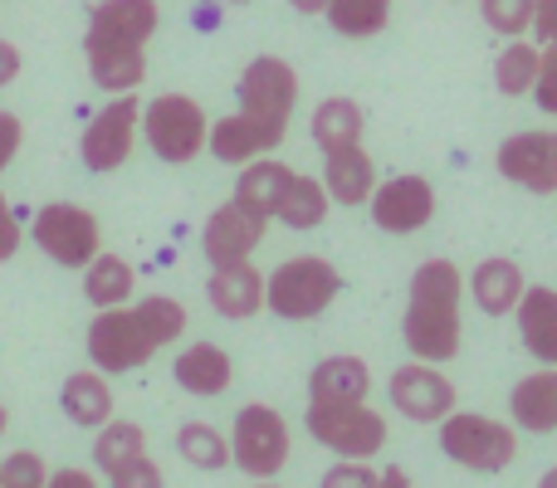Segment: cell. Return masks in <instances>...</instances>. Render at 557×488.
<instances>
[{
    "mask_svg": "<svg viewBox=\"0 0 557 488\" xmlns=\"http://www.w3.org/2000/svg\"><path fill=\"white\" fill-rule=\"evenodd\" d=\"M182 333H186V308L166 293H152L143 303H123V308H98V317L88 323V362L113 376L137 372Z\"/></svg>",
    "mask_w": 557,
    "mask_h": 488,
    "instance_id": "6da1fadb",
    "label": "cell"
},
{
    "mask_svg": "<svg viewBox=\"0 0 557 488\" xmlns=\"http://www.w3.org/2000/svg\"><path fill=\"white\" fill-rule=\"evenodd\" d=\"M460 303H465V274L450 259H425L411 274L406 288V317H401V337L406 352L416 362H455L465 342V323H460Z\"/></svg>",
    "mask_w": 557,
    "mask_h": 488,
    "instance_id": "7a4b0ae2",
    "label": "cell"
},
{
    "mask_svg": "<svg viewBox=\"0 0 557 488\" xmlns=\"http://www.w3.org/2000/svg\"><path fill=\"white\" fill-rule=\"evenodd\" d=\"M337 293H343V274L323 254L284 259L264 278V308L274 317H284V323H313V317H323L333 308Z\"/></svg>",
    "mask_w": 557,
    "mask_h": 488,
    "instance_id": "3957f363",
    "label": "cell"
},
{
    "mask_svg": "<svg viewBox=\"0 0 557 488\" xmlns=\"http://www.w3.org/2000/svg\"><path fill=\"white\" fill-rule=\"evenodd\" d=\"M441 450L470 474H504L519 460V425L494 421V415L450 411L441 421Z\"/></svg>",
    "mask_w": 557,
    "mask_h": 488,
    "instance_id": "277c9868",
    "label": "cell"
},
{
    "mask_svg": "<svg viewBox=\"0 0 557 488\" xmlns=\"http://www.w3.org/2000/svg\"><path fill=\"white\" fill-rule=\"evenodd\" d=\"M308 435L337 460H372L386 450V415L367 401H308Z\"/></svg>",
    "mask_w": 557,
    "mask_h": 488,
    "instance_id": "5b68a950",
    "label": "cell"
},
{
    "mask_svg": "<svg viewBox=\"0 0 557 488\" xmlns=\"http://www.w3.org/2000/svg\"><path fill=\"white\" fill-rule=\"evenodd\" d=\"M143 137L162 162L186 166L206 152V137H211V117L196 98L186 93H162L143 108Z\"/></svg>",
    "mask_w": 557,
    "mask_h": 488,
    "instance_id": "8992f818",
    "label": "cell"
},
{
    "mask_svg": "<svg viewBox=\"0 0 557 488\" xmlns=\"http://www.w3.org/2000/svg\"><path fill=\"white\" fill-rule=\"evenodd\" d=\"M235 98H240V108L235 113H245L250 123L270 127L274 137H288V117H294V103H298V74L288 59L278 54H260L245 64L240 84H235Z\"/></svg>",
    "mask_w": 557,
    "mask_h": 488,
    "instance_id": "52a82bcc",
    "label": "cell"
},
{
    "mask_svg": "<svg viewBox=\"0 0 557 488\" xmlns=\"http://www.w3.org/2000/svg\"><path fill=\"white\" fill-rule=\"evenodd\" d=\"M288 450H294V445H288V425L274 405L255 401L235 415V425H231V464L235 470H245L250 479H274V474L288 464Z\"/></svg>",
    "mask_w": 557,
    "mask_h": 488,
    "instance_id": "ba28073f",
    "label": "cell"
},
{
    "mask_svg": "<svg viewBox=\"0 0 557 488\" xmlns=\"http://www.w3.org/2000/svg\"><path fill=\"white\" fill-rule=\"evenodd\" d=\"M35 245L45 249L54 264L88 268L94 254H103V230H98L94 211L74 201H49L35 211Z\"/></svg>",
    "mask_w": 557,
    "mask_h": 488,
    "instance_id": "9c48e42d",
    "label": "cell"
},
{
    "mask_svg": "<svg viewBox=\"0 0 557 488\" xmlns=\"http://www.w3.org/2000/svg\"><path fill=\"white\" fill-rule=\"evenodd\" d=\"M157 25H162L157 0H98L88 15L84 54H147Z\"/></svg>",
    "mask_w": 557,
    "mask_h": 488,
    "instance_id": "30bf717a",
    "label": "cell"
},
{
    "mask_svg": "<svg viewBox=\"0 0 557 488\" xmlns=\"http://www.w3.org/2000/svg\"><path fill=\"white\" fill-rule=\"evenodd\" d=\"M137 127H143V103H137L133 93H113V103L98 108L94 123L78 137V157H84L88 172H98V176L117 172V166L133 157Z\"/></svg>",
    "mask_w": 557,
    "mask_h": 488,
    "instance_id": "8fae6325",
    "label": "cell"
},
{
    "mask_svg": "<svg viewBox=\"0 0 557 488\" xmlns=\"http://www.w3.org/2000/svg\"><path fill=\"white\" fill-rule=\"evenodd\" d=\"M264 235H270V215L231 196V201H225L221 211H211V221H206L201 249H206V259H211V268H231V264H245V259L260 249Z\"/></svg>",
    "mask_w": 557,
    "mask_h": 488,
    "instance_id": "7c38bea8",
    "label": "cell"
},
{
    "mask_svg": "<svg viewBox=\"0 0 557 488\" xmlns=\"http://www.w3.org/2000/svg\"><path fill=\"white\" fill-rule=\"evenodd\" d=\"M367 211H372L376 230L416 235V230H425V225L435 221V186L425 182V176H416V172L392 176V182H376Z\"/></svg>",
    "mask_w": 557,
    "mask_h": 488,
    "instance_id": "4fadbf2b",
    "label": "cell"
},
{
    "mask_svg": "<svg viewBox=\"0 0 557 488\" xmlns=\"http://www.w3.org/2000/svg\"><path fill=\"white\" fill-rule=\"evenodd\" d=\"M386 396H392V411H401L406 421H416V425H441L445 415L455 411L450 376H441L431 362H416V356L401 372H392Z\"/></svg>",
    "mask_w": 557,
    "mask_h": 488,
    "instance_id": "5bb4252c",
    "label": "cell"
},
{
    "mask_svg": "<svg viewBox=\"0 0 557 488\" xmlns=\"http://www.w3.org/2000/svg\"><path fill=\"white\" fill-rule=\"evenodd\" d=\"M499 176L533 196L557 191V133H513L499 142Z\"/></svg>",
    "mask_w": 557,
    "mask_h": 488,
    "instance_id": "9a60e30c",
    "label": "cell"
},
{
    "mask_svg": "<svg viewBox=\"0 0 557 488\" xmlns=\"http://www.w3.org/2000/svg\"><path fill=\"white\" fill-rule=\"evenodd\" d=\"M513 317H519L523 352H529L533 362H543V366H557V288H548V284L523 288Z\"/></svg>",
    "mask_w": 557,
    "mask_h": 488,
    "instance_id": "2e32d148",
    "label": "cell"
},
{
    "mask_svg": "<svg viewBox=\"0 0 557 488\" xmlns=\"http://www.w3.org/2000/svg\"><path fill=\"white\" fill-rule=\"evenodd\" d=\"M523 268L513 264V259L494 254V259H480L470 274V284H465V293L474 298V308H480L484 317H509L513 308H519L523 298Z\"/></svg>",
    "mask_w": 557,
    "mask_h": 488,
    "instance_id": "e0dca14e",
    "label": "cell"
},
{
    "mask_svg": "<svg viewBox=\"0 0 557 488\" xmlns=\"http://www.w3.org/2000/svg\"><path fill=\"white\" fill-rule=\"evenodd\" d=\"M206 298H211V308L221 317H231V323H245V317H255L264 308V274L245 259V264H231V268H215L211 284H206Z\"/></svg>",
    "mask_w": 557,
    "mask_h": 488,
    "instance_id": "ac0fdd59",
    "label": "cell"
},
{
    "mask_svg": "<svg viewBox=\"0 0 557 488\" xmlns=\"http://www.w3.org/2000/svg\"><path fill=\"white\" fill-rule=\"evenodd\" d=\"M172 376H176V386H182V391H191V396H225V391H231V381H235V362H231V352H225V347L191 342L186 352H176Z\"/></svg>",
    "mask_w": 557,
    "mask_h": 488,
    "instance_id": "d6986e66",
    "label": "cell"
},
{
    "mask_svg": "<svg viewBox=\"0 0 557 488\" xmlns=\"http://www.w3.org/2000/svg\"><path fill=\"white\" fill-rule=\"evenodd\" d=\"M278 142H284V137H274L270 127L250 123L245 113H231V117H221V123H211V137H206L211 157H215V162H225V166L260 162V157H270Z\"/></svg>",
    "mask_w": 557,
    "mask_h": 488,
    "instance_id": "ffe728a7",
    "label": "cell"
},
{
    "mask_svg": "<svg viewBox=\"0 0 557 488\" xmlns=\"http://www.w3.org/2000/svg\"><path fill=\"white\" fill-rule=\"evenodd\" d=\"M323 191L337 205H367L376 191V162L362 147H343V152L323 157Z\"/></svg>",
    "mask_w": 557,
    "mask_h": 488,
    "instance_id": "44dd1931",
    "label": "cell"
},
{
    "mask_svg": "<svg viewBox=\"0 0 557 488\" xmlns=\"http://www.w3.org/2000/svg\"><path fill=\"white\" fill-rule=\"evenodd\" d=\"M372 396V366L362 356H323L308 372V401H367Z\"/></svg>",
    "mask_w": 557,
    "mask_h": 488,
    "instance_id": "7402d4cb",
    "label": "cell"
},
{
    "mask_svg": "<svg viewBox=\"0 0 557 488\" xmlns=\"http://www.w3.org/2000/svg\"><path fill=\"white\" fill-rule=\"evenodd\" d=\"M509 411L523 435H553L557 430V366L553 372L523 376L509 391Z\"/></svg>",
    "mask_w": 557,
    "mask_h": 488,
    "instance_id": "603a6c76",
    "label": "cell"
},
{
    "mask_svg": "<svg viewBox=\"0 0 557 488\" xmlns=\"http://www.w3.org/2000/svg\"><path fill=\"white\" fill-rule=\"evenodd\" d=\"M59 405H64V415L78 425V430H98V425L113 421V391H108L103 372H74L64 381V391H59Z\"/></svg>",
    "mask_w": 557,
    "mask_h": 488,
    "instance_id": "cb8c5ba5",
    "label": "cell"
},
{
    "mask_svg": "<svg viewBox=\"0 0 557 488\" xmlns=\"http://www.w3.org/2000/svg\"><path fill=\"white\" fill-rule=\"evenodd\" d=\"M308 133H313L318 152L327 157V152H343V147H362L367 117H362V108H357L352 98H323V103L313 108Z\"/></svg>",
    "mask_w": 557,
    "mask_h": 488,
    "instance_id": "d4e9b609",
    "label": "cell"
},
{
    "mask_svg": "<svg viewBox=\"0 0 557 488\" xmlns=\"http://www.w3.org/2000/svg\"><path fill=\"white\" fill-rule=\"evenodd\" d=\"M288 182H294V166L274 162V157H260V162H245L240 176H235V201L255 205V211H264L274 221L278 201H284Z\"/></svg>",
    "mask_w": 557,
    "mask_h": 488,
    "instance_id": "484cf974",
    "label": "cell"
},
{
    "mask_svg": "<svg viewBox=\"0 0 557 488\" xmlns=\"http://www.w3.org/2000/svg\"><path fill=\"white\" fill-rule=\"evenodd\" d=\"M137 288V274L127 259L117 254H94V264L84 268V298L94 308H123Z\"/></svg>",
    "mask_w": 557,
    "mask_h": 488,
    "instance_id": "4316f807",
    "label": "cell"
},
{
    "mask_svg": "<svg viewBox=\"0 0 557 488\" xmlns=\"http://www.w3.org/2000/svg\"><path fill=\"white\" fill-rule=\"evenodd\" d=\"M274 221H284L288 230H318V225L327 221L323 182H318V176H298L294 172V182H288V191H284V201H278Z\"/></svg>",
    "mask_w": 557,
    "mask_h": 488,
    "instance_id": "83f0119b",
    "label": "cell"
},
{
    "mask_svg": "<svg viewBox=\"0 0 557 488\" xmlns=\"http://www.w3.org/2000/svg\"><path fill=\"white\" fill-rule=\"evenodd\" d=\"M539 59L543 49L529 45V39H509L494 59V88L504 98H529L533 93V78H539Z\"/></svg>",
    "mask_w": 557,
    "mask_h": 488,
    "instance_id": "f1b7e54d",
    "label": "cell"
},
{
    "mask_svg": "<svg viewBox=\"0 0 557 488\" xmlns=\"http://www.w3.org/2000/svg\"><path fill=\"white\" fill-rule=\"evenodd\" d=\"M323 15L343 39H372L392 20V0H327Z\"/></svg>",
    "mask_w": 557,
    "mask_h": 488,
    "instance_id": "f546056e",
    "label": "cell"
},
{
    "mask_svg": "<svg viewBox=\"0 0 557 488\" xmlns=\"http://www.w3.org/2000/svg\"><path fill=\"white\" fill-rule=\"evenodd\" d=\"M176 450H182V460L191 464V470H225L231 464V440H225L215 425H206V421H191V425H182L176 430Z\"/></svg>",
    "mask_w": 557,
    "mask_h": 488,
    "instance_id": "4dcf8cb0",
    "label": "cell"
},
{
    "mask_svg": "<svg viewBox=\"0 0 557 488\" xmlns=\"http://www.w3.org/2000/svg\"><path fill=\"white\" fill-rule=\"evenodd\" d=\"M133 454H147V430L133 421H108L98 425V440H94V464L98 470H113V464L133 460Z\"/></svg>",
    "mask_w": 557,
    "mask_h": 488,
    "instance_id": "1f68e13d",
    "label": "cell"
},
{
    "mask_svg": "<svg viewBox=\"0 0 557 488\" xmlns=\"http://www.w3.org/2000/svg\"><path fill=\"white\" fill-rule=\"evenodd\" d=\"M480 15L494 35L523 39L533 29V0H480Z\"/></svg>",
    "mask_w": 557,
    "mask_h": 488,
    "instance_id": "d6a6232c",
    "label": "cell"
},
{
    "mask_svg": "<svg viewBox=\"0 0 557 488\" xmlns=\"http://www.w3.org/2000/svg\"><path fill=\"white\" fill-rule=\"evenodd\" d=\"M49 484V470L39 454L20 450L10 460H0V488H45Z\"/></svg>",
    "mask_w": 557,
    "mask_h": 488,
    "instance_id": "836d02e7",
    "label": "cell"
},
{
    "mask_svg": "<svg viewBox=\"0 0 557 488\" xmlns=\"http://www.w3.org/2000/svg\"><path fill=\"white\" fill-rule=\"evenodd\" d=\"M108 479H113V488H166V479H162V470H157L152 454H133V460L113 464V470H108Z\"/></svg>",
    "mask_w": 557,
    "mask_h": 488,
    "instance_id": "e575fe53",
    "label": "cell"
},
{
    "mask_svg": "<svg viewBox=\"0 0 557 488\" xmlns=\"http://www.w3.org/2000/svg\"><path fill=\"white\" fill-rule=\"evenodd\" d=\"M376 479H382V474H376L367 460H343V464H333V470L323 474V484L318 488H376Z\"/></svg>",
    "mask_w": 557,
    "mask_h": 488,
    "instance_id": "d590c367",
    "label": "cell"
},
{
    "mask_svg": "<svg viewBox=\"0 0 557 488\" xmlns=\"http://www.w3.org/2000/svg\"><path fill=\"white\" fill-rule=\"evenodd\" d=\"M533 98L548 117H557V45H543L539 59V78H533Z\"/></svg>",
    "mask_w": 557,
    "mask_h": 488,
    "instance_id": "8d00e7d4",
    "label": "cell"
},
{
    "mask_svg": "<svg viewBox=\"0 0 557 488\" xmlns=\"http://www.w3.org/2000/svg\"><path fill=\"white\" fill-rule=\"evenodd\" d=\"M20 142H25V123H20L15 113H0V172L15 162Z\"/></svg>",
    "mask_w": 557,
    "mask_h": 488,
    "instance_id": "74e56055",
    "label": "cell"
},
{
    "mask_svg": "<svg viewBox=\"0 0 557 488\" xmlns=\"http://www.w3.org/2000/svg\"><path fill=\"white\" fill-rule=\"evenodd\" d=\"M20 240H25V230H20V221H15V211H10V201L0 196V264H5V259H15Z\"/></svg>",
    "mask_w": 557,
    "mask_h": 488,
    "instance_id": "f35d334b",
    "label": "cell"
},
{
    "mask_svg": "<svg viewBox=\"0 0 557 488\" xmlns=\"http://www.w3.org/2000/svg\"><path fill=\"white\" fill-rule=\"evenodd\" d=\"M533 35L543 45H557V0H533Z\"/></svg>",
    "mask_w": 557,
    "mask_h": 488,
    "instance_id": "ab89813d",
    "label": "cell"
},
{
    "mask_svg": "<svg viewBox=\"0 0 557 488\" xmlns=\"http://www.w3.org/2000/svg\"><path fill=\"white\" fill-rule=\"evenodd\" d=\"M20 68H25V59H20V49L10 45V39H0V88H10L20 78Z\"/></svg>",
    "mask_w": 557,
    "mask_h": 488,
    "instance_id": "60d3db41",
    "label": "cell"
},
{
    "mask_svg": "<svg viewBox=\"0 0 557 488\" xmlns=\"http://www.w3.org/2000/svg\"><path fill=\"white\" fill-rule=\"evenodd\" d=\"M45 488H98V479L88 470H54Z\"/></svg>",
    "mask_w": 557,
    "mask_h": 488,
    "instance_id": "b9f144b4",
    "label": "cell"
},
{
    "mask_svg": "<svg viewBox=\"0 0 557 488\" xmlns=\"http://www.w3.org/2000/svg\"><path fill=\"white\" fill-rule=\"evenodd\" d=\"M376 488H411V479H406V470H382Z\"/></svg>",
    "mask_w": 557,
    "mask_h": 488,
    "instance_id": "7bdbcfd3",
    "label": "cell"
},
{
    "mask_svg": "<svg viewBox=\"0 0 557 488\" xmlns=\"http://www.w3.org/2000/svg\"><path fill=\"white\" fill-rule=\"evenodd\" d=\"M288 5H294L298 15H323V10H327V0H288Z\"/></svg>",
    "mask_w": 557,
    "mask_h": 488,
    "instance_id": "ee69618b",
    "label": "cell"
},
{
    "mask_svg": "<svg viewBox=\"0 0 557 488\" xmlns=\"http://www.w3.org/2000/svg\"><path fill=\"white\" fill-rule=\"evenodd\" d=\"M539 488H557V470H548V474H543V479H539Z\"/></svg>",
    "mask_w": 557,
    "mask_h": 488,
    "instance_id": "f6af8a7d",
    "label": "cell"
},
{
    "mask_svg": "<svg viewBox=\"0 0 557 488\" xmlns=\"http://www.w3.org/2000/svg\"><path fill=\"white\" fill-rule=\"evenodd\" d=\"M5 425H10V415H5V401H0V435H5Z\"/></svg>",
    "mask_w": 557,
    "mask_h": 488,
    "instance_id": "bcb514c9",
    "label": "cell"
},
{
    "mask_svg": "<svg viewBox=\"0 0 557 488\" xmlns=\"http://www.w3.org/2000/svg\"><path fill=\"white\" fill-rule=\"evenodd\" d=\"M255 488H278V484H274V479H260V484H255Z\"/></svg>",
    "mask_w": 557,
    "mask_h": 488,
    "instance_id": "7dc6e473",
    "label": "cell"
},
{
    "mask_svg": "<svg viewBox=\"0 0 557 488\" xmlns=\"http://www.w3.org/2000/svg\"><path fill=\"white\" fill-rule=\"evenodd\" d=\"M225 5H245V0H225Z\"/></svg>",
    "mask_w": 557,
    "mask_h": 488,
    "instance_id": "c3c4849f",
    "label": "cell"
}]
</instances>
